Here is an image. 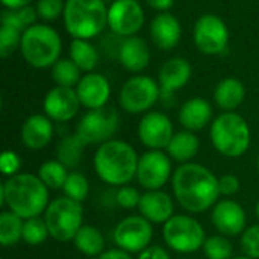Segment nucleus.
I'll list each match as a JSON object with an SVG mask.
<instances>
[{"label": "nucleus", "mask_w": 259, "mask_h": 259, "mask_svg": "<svg viewBox=\"0 0 259 259\" xmlns=\"http://www.w3.org/2000/svg\"><path fill=\"white\" fill-rule=\"evenodd\" d=\"M173 191L181 206L188 212L206 211L220 194L219 179L199 164H184L175 171Z\"/></svg>", "instance_id": "obj_1"}, {"label": "nucleus", "mask_w": 259, "mask_h": 259, "mask_svg": "<svg viewBox=\"0 0 259 259\" xmlns=\"http://www.w3.org/2000/svg\"><path fill=\"white\" fill-rule=\"evenodd\" d=\"M2 205L21 219L38 217L49 206V190L44 182L30 175H14L2 185Z\"/></svg>", "instance_id": "obj_2"}, {"label": "nucleus", "mask_w": 259, "mask_h": 259, "mask_svg": "<svg viewBox=\"0 0 259 259\" xmlns=\"http://www.w3.org/2000/svg\"><path fill=\"white\" fill-rule=\"evenodd\" d=\"M94 168L103 182L124 185L137 176L138 158L131 144L120 140H109L97 149Z\"/></svg>", "instance_id": "obj_3"}, {"label": "nucleus", "mask_w": 259, "mask_h": 259, "mask_svg": "<svg viewBox=\"0 0 259 259\" xmlns=\"http://www.w3.org/2000/svg\"><path fill=\"white\" fill-rule=\"evenodd\" d=\"M62 17L73 38L91 39L108 26V6L105 0H67Z\"/></svg>", "instance_id": "obj_4"}, {"label": "nucleus", "mask_w": 259, "mask_h": 259, "mask_svg": "<svg viewBox=\"0 0 259 259\" xmlns=\"http://www.w3.org/2000/svg\"><path fill=\"white\" fill-rule=\"evenodd\" d=\"M21 55L24 61L35 68L53 67L61 59L62 41L59 33L47 24H33L23 32Z\"/></svg>", "instance_id": "obj_5"}, {"label": "nucleus", "mask_w": 259, "mask_h": 259, "mask_svg": "<svg viewBox=\"0 0 259 259\" xmlns=\"http://www.w3.org/2000/svg\"><path fill=\"white\" fill-rule=\"evenodd\" d=\"M211 141L222 155L238 158L246 153L250 144L249 124L241 115L225 112L211 126Z\"/></svg>", "instance_id": "obj_6"}, {"label": "nucleus", "mask_w": 259, "mask_h": 259, "mask_svg": "<svg viewBox=\"0 0 259 259\" xmlns=\"http://www.w3.org/2000/svg\"><path fill=\"white\" fill-rule=\"evenodd\" d=\"M44 212V220L49 234L56 241L64 243L74 240L76 234L82 228V205L80 202H76L67 196L58 197L53 202H50Z\"/></svg>", "instance_id": "obj_7"}, {"label": "nucleus", "mask_w": 259, "mask_h": 259, "mask_svg": "<svg viewBox=\"0 0 259 259\" xmlns=\"http://www.w3.org/2000/svg\"><path fill=\"white\" fill-rule=\"evenodd\" d=\"M164 240L170 249L179 253H193L203 247L205 231L200 223L187 215H175L164 225Z\"/></svg>", "instance_id": "obj_8"}, {"label": "nucleus", "mask_w": 259, "mask_h": 259, "mask_svg": "<svg viewBox=\"0 0 259 259\" xmlns=\"http://www.w3.org/2000/svg\"><path fill=\"white\" fill-rule=\"evenodd\" d=\"M118 112L112 106L90 109L79 121L76 134L85 144H103L118 129Z\"/></svg>", "instance_id": "obj_9"}, {"label": "nucleus", "mask_w": 259, "mask_h": 259, "mask_svg": "<svg viewBox=\"0 0 259 259\" xmlns=\"http://www.w3.org/2000/svg\"><path fill=\"white\" fill-rule=\"evenodd\" d=\"M161 97V87L150 76L137 74L126 80L120 91V105L129 114H140L150 109Z\"/></svg>", "instance_id": "obj_10"}, {"label": "nucleus", "mask_w": 259, "mask_h": 259, "mask_svg": "<svg viewBox=\"0 0 259 259\" xmlns=\"http://www.w3.org/2000/svg\"><path fill=\"white\" fill-rule=\"evenodd\" d=\"M196 47L205 55H219L226 50L229 42V29L226 23L214 14L202 15L193 29Z\"/></svg>", "instance_id": "obj_11"}, {"label": "nucleus", "mask_w": 259, "mask_h": 259, "mask_svg": "<svg viewBox=\"0 0 259 259\" xmlns=\"http://www.w3.org/2000/svg\"><path fill=\"white\" fill-rule=\"evenodd\" d=\"M144 11L138 0H115L108 8V27L118 36H135L144 24Z\"/></svg>", "instance_id": "obj_12"}, {"label": "nucleus", "mask_w": 259, "mask_h": 259, "mask_svg": "<svg viewBox=\"0 0 259 259\" xmlns=\"http://www.w3.org/2000/svg\"><path fill=\"white\" fill-rule=\"evenodd\" d=\"M152 225L144 217H127L121 220L114 229V241L115 244L131 253L143 252L147 249V244L152 240Z\"/></svg>", "instance_id": "obj_13"}, {"label": "nucleus", "mask_w": 259, "mask_h": 259, "mask_svg": "<svg viewBox=\"0 0 259 259\" xmlns=\"http://www.w3.org/2000/svg\"><path fill=\"white\" fill-rule=\"evenodd\" d=\"M170 171L171 164L168 156L161 150H150L138 159L137 179L141 187L149 191H153L159 190L167 184Z\"/></svg>", "instance_id": "obj_14"}, {"label": "nucleus", "mask_w": 259, "mask_h": 259, "mask_svg": "<svg viewBox=\"0 0 259 259\" xmlns=\"http://www.w3.org/2000/svg\"><path fill=\"white\" fill-rule=\"evenodd\" d=\"M173 135V124L162 112H147L140 120L138 137L141 143L152 150L167 149Z\"/></svg>", "instance_id": "obj_15"}, {"label": "nucleus", "mask_w": 259, "mask_h": 259, "mask_svg": "<svg viewBox=\"0 0 259 259\" xmlns=\"http://www.w3.org/2000/svg\"><path fill=\"white\" fill-rule=\"evenodd\" d=\"M80 106V100L77 97L76 90L67 87H55L44 97V112L49 118L55 121H68L71 120Z\"/></svg>", "instance_id": "obj_16"}, {"label": "nucleus", "mask_w": 259, "mask_h": 259, "mask_svg": "<svg viewBox=\"0 0 259 259\" xmlns=\"http://www.w3.org/2000/svg\"><path fill=\"white\" fill-rule=\"evenodd\" d=\"M80 105L88 109H97L106 106L111 96V85L103 74L87 73L76 87Z\"/></svg>", "instance_id": "obj_17"}, {"label": "nucleus", "mask_w": 259, "mask_h": 259, "mask_svg": "<svg viewBox=\"0 0 259 259\" xmlns=\"http://www.w3.org/2000/svg\"><path fill=\"white\" fill-rule=\"evenodd\" d=\"M212 223L223 235H240L246 228V212L234 200H222L212 209Z\"/></svg>", "instance_id": "obj_18"}, {"label": "nucleus", "mask_w": 259, "mask_h": 259, "mask_svg": "<svg viewBox=\"0 0 259 259\" xmlns=\"http://www.w3.org/2000/svg\"><path fill=\"white\" fill-rule=\"evenodd\" d=\"M149 30H150L153 44L164 52L175 49L179 44L181 36H182L181 23L170 12H159L152 20Z\"/></svg>", "instance_id": "obj_19"}, {"label": "nucleus", "mask_w": 259, "mask_h": 259, "mask_svg": "<svg viewBox=\"0 0 259 259\" xmlns=\"http://www.w3.org/2000/svg\"><path fill=\"white\" fill-rule=\"evenodd\" d=\"M191 77V64L185 58H171L159 70L161 96H173L175 91L185 87Z\"/></svg>", "instance_id": "obj_20"}, {"label": "nucleus", "mask_w": 259, "mask_h": 259, "mask_svg": "<svg viewBox=\"0 0 259 259\" xmlns=\"http://www.w3.org/2000/svg\"><path fill=\"white\" fill-rule=\"evenodd\" d=\"M118 61L131 73L143 71L150 62V50L140 36H127L118 46Z\"/></svg>", "instance_id": "obj_21"}, {"label": "nucleus", "mask_w": 259, "mask_h": 259, "mask_svg": "<svg viewBox=\"0 0 259 259\" xmlns=\"http://www.w3.org/2000/svg\"><path fill=\"white\" fill-rule=\"evenodd\" d=\"M53 137V124L47 115H30L21 126V141L27 149H44Z\"/></svg>", "instance_id": "obj_22"}, {"label": "nucleus", "mask_w": 259, "mask_h": 259, "mask_svg": "<svg viewBox=\"0 0 259 259\" xmlns=\"http://www.w3.org/2000/svg\"><path fill=\"white\" fill-rule=\"evenodd\" d=\"M138 208L141 215L152 223H167L173 214V202L170 196L159 190L143 194Z\"/></svg>", "instance_id": "obj_23"}, {"label": "nucleus", "mask_w": 259, "mask_h": 259, "mask_svg": "<svg viewBox=\"0 0 259 259\" xmlns=\"http://www.w3.org/2000/svg\"><path fill=\"white\" fill-rule=\"evenodd\" d=\"M211 117H212V108L202 97H194L187 100L179 111V121L188 131L203 129L209 123Z\"/></svg>", "instance_id": "obj_24"}, {"label": "nucleus", "mask_w": 259, "mask_h": 259, "mask_svg": "<svg viewBox=\"0 0 259 259\" xmlns=\"http://www.w3.org/2000/svg\"><path fill=\"white\" fill-rule=\"evenodd\" d=\"M246 96V88L243 82L237 77H226L220 80L214 91V100L217 106L226 112H232L237 109Z\"/></svg>", "instance_id": "obj_25"}, {"label": "nucleus", "mask_w": 259, "mask_h": 259, "mask_svg": "<svg viewBox=\"0 0 259 259\" xmlns=\"http://www.w3.org/2000/svg\"><path fill=\"white\" fill-rule=\"evenodd\" d=\"M199 146H200L199 138L190 131H185V132H178L173 135L170 144L167 146V152L173 159L179 162H185L197 155Z\"/></svg>", "instance_id": "obj_26"}, {"label": "nucleus", "mask_w": 259, "mask_h": 259, "mask_svg": "<svg viewBox=\"0 0 259 259\" xmlns=\"http://www.w3.org/2000/svg\"><path fill=\"white\" fill-rule=\"evenodd\" d=\"M70 59L80 68V71H93L99 64L97 49L90 42V39L73 38L70 42Z\"/></svg>", "instance_id": "obj_27"}, {"label": "nucleus", "mask_w": 259, "mask_h": 259, "mask_svg": "<svg viewBox=\"0 0 259 259\" xmlns=\"http://www.w3.org/2000/svg\"><path fill=\"white\" fill-rule=\"evenodd\" d=\"M85 143L79 138L77 134L74 135H68L65 138H62L56 147V158L61 164H64L65 167H77L82 158V149H83Z\"/></svg>", "instance_id": "obj_28"}, {"label": "nucleus", "mask_w": 259, "mask_h": 259, "mask_svg": "<svg viewBox=\"0 0 259 259\" xmlns=\"http://www.w3.org/2000/svg\"><path fill=\"white\" fill-rule=\"evenodd\" d=\"M74 244L79 252L88 256L100 255L105 247V240L100 231L93 226H82L74 237Z\"/></svg>", "instance_id": "obj_29"}, {"label": "nucleus", "mask_w": 259, "mask_h": 259, "mask_svg": "<svg viewBox=\"0 0 259 259\" xmlns=\"http://www.w3.org/2000/svg\"><path fill=\"white\" fill-rule=\"evenodd\" d=\"M52 77L58 87H67L73 88L77 87L80 77V68L70 59V58H61L55 62L52 67Z\"/></svg>", "instance_id": "obj_30"}, {"label": "nucleus", "mask_w": 259, "mask_h": 259, "mask_svg": "<svg viewBox=\"0 0 259 259\" xmlns=\"http://www.w3.org/2000/svg\"><path fill=\"white\" fill-rule=\"evenodd\" d=\"M23 226L21 217L11 211H5L0 214V244L12 246L20 238H23Z\"/></svg>", "instance_id": "obj_31"}, {"label": "nucleus", "mask_w": 259, "mask_h": 259, "mask_svg": "<svg viewBox=\"0 0 259 259\" xmlns=\"http://www.w3.org/2000/svg\"><path fill=\"white\" fill-rule=\"evenodd\" d=\"M36 15H38L36 8H32L30 5L24 8H18V9H5L2 12V24L15 27L24 32L26 29L33 26Z\"/></svg>", "instance_id": "obj_32"}, {"label": "nucleus", "mask_w": 259, "mask_h": 259, "mask_svg": "<svg viewBox=\"0 0 259 259\" xmlns=\"http://www.w3.org/2000/svg\"><path fill=\"white\" fill-rule=\"evenodd\" d=\"M39 179L44 182V185L47 188L52 190H59L64 187L68 173H67V167L64 164H61L58 159L56 161H47L39 167Z\"/></svg>", "instance_id": "obj_33"}, {"label": "nucleus", "mask_w": 259, "mask_h": 259, "mask_svg": "<svg viewBox=\"0 0 259 259\" xmlns=\"http://www.w3.org/2000/svg\"><path fill=\"white\" fill-rule=\"evenodd\" d=\"M49 234L46 220L39 219V217H33V219H27L24 222L23 226V240L30 244V246H38L41 243L46 241Z\"/></svg>", "instance_id": "obj_34"}, {"label": "nucleus", "mask_w": 259, "mask_h": 259, "mask_svg": "<svg viewBox=\"0 0 259 259\" xmlns=\"http://www.w3.org/2000/svg\"><path fill=\"white\" fill-rule=\"evenodd\" d=\"M203 252L208 259H229L232 255V244L228 238L222 235H214L206 238L203 244Z\"/></svg>", "instance_id": "obj_35"}, {"label": "nucleus", "mask_w": 259, "mask_h": 259, "mask_svg": "<svg viewBox=\"0 0 259 259\" xmlns=\"http://www.w3.org/2000/svg\"><path fill=\"white\" fill-rule=\"evenodd\" d=\"M21 36H23L21 30L2 24V27H0V56L8 58L11 53H14L17 49H20Z\"/></svg>", "instance_id": "obj_36"}, {"label": "nucleus", "mask_w": 259, "mask_h": 259, "mask_svg": "<svg viewBox=\"0 0 259 259\" xmlns=\"http://www.w3.org/2000/svg\"><path fill=\"white\" fill-rule=\"evenodd\" d=\"M62 190L67 197H70L76 202H82L88 196V181L80 173H71V175H68Z\"/></svg>", "instance_id": "obj_37"}, {"label": "nucleus", "mask_w": 259, "mask_h": 259, "mask_svg": "<svg viewBox=\"0 0 259 259\" xmlns=\"http://www.w3.org/2000/svg\"><path fill=\"white\" fill-rule=\"evenodd\" d=\"M65 3L64 0H38L36 14L44 21L56 20L61 14H64Z\"/></svg>", "instance_id": "obj_38"}, {"label": "nucleus", "mask_w": 259, "mask_h": 259, "mask_svg": "<svg viewBox=\"0 0 259 259\" xmlns=\"http://www.w3.org/2000/svg\"><path fill=\"white\" fill-rule=\"evenodd\" d=\"M241 249L246 256L259 259V225H253L244 231L241 238Z\"/></svg>", "instance_id": "obj_39"}, {"label": "nucleus", "mask_w": 259, "mask_h": 259, "mask_svg": "<svg viewBox=\"0 0 259 259\" xmlns=\"http://www.w3.org/2000/svg\"><path fill=\"white\" fill-rule=\"evenodd\" d=\"M115 200L120 206L126 208V209H131V208H135L140 205V200H141V196L138 194V191L132 187H123L117 191L115 194Z\"/></svg>", "instance_id": "obj_40"}, {"label": "nucleus", "mask_w": 259, "mask_h": 259, "mask_svg": "<svg viewBox=\"0 0 259 259\" xmlns=\"http://www.w3.org/2000/svg\"><path fill=\"white\" fill-rule=\"evenodd\" d=\"M0 168H2V173L6 175V176H14L18 168H20V158L11 152V150H6L2 153V158H0Z\"/></svg>", "instance_id": "obj_41"}, {"label": "nucleus", "mask_w": 259, "mask_h": 259, "mask_svg": "<svg viewBox=\"0 0 259 259\" xmlns=\"http://www.w3.org/2000/svg\"><path fill=\"white\" fill-rule=\"evenodd\" d=\"M219 188H220V194L232 196L240 190V181L234 175H225L219 179Z\"/></svg>", "instance_id": "obj_42"}, {"label": "nucleus", "mask_w": 259, "mask_h": 259, "mask_svg": "<svg viewBox=\"0 0 259 259\" xmlns=\"http://www.w3.org/2000/svg\"><path fill=\"white\" fill-rule=\"evenodd\" d=\"M138 259H170L168 258V253L159 247V246H152V247H147L141 252L140 258Z\"/></svg>", "instance_id": "obj_43"}, {"label": "nucleus", "mask_w": 259, "mask_h": 259, "mask_svg": "<svg viewBox=\"0 0 259 259\" xmlns=\"http://www.w3.org/2000/svg\"><path fill=\"white\" fill-rule=\"evenodd\" d=\"M146 3L155 9V11H161V12H167L168 9L173 8L175 0H146Z\"/></svg>", "instance_id": "obj_44"}, {"label": "nucleus", "mask_w": 259, "mask_h": 259, "mask_svg": "<svg viewBox=\"0 0 259 259\" xmlns=\"http://www.w3.org/2000/svg\"><path fill=\"white\" fill-rule=\"evenodd\" d=\"M99 259H132L124 250L121 249H112V250H108L105 253L100 255Z\"/></svg>", "instance_id": "obj_45"}, {"label": "nucleus", "mask_w": 259, "mask_h": 259, "mask_svg": "<svg viewBox=\"0 0 259 259\" xmlns=\"http://www.w3.org/2000/svg\"><path fill=\"white\" fill-rule=\"evenodd\" d=\"M0 2L6 9H18V8L29 6L32 0H0Z\"/></svg>", "instance_id": "obj_46"}, {"label": "nucleus", "mask_w": 259, "mask_h": 259, "mask_svg": "<svg viewBox=\"0 0 259 259\" xmlns=\"http://www.w3.org/2000/svg\"><path fill=\"white\" fill-rule=\"evenodd\" d=\"M232 259H253V258H249V256H237V258H232Z\"/></svg>", "instance_id": "obj_47"}, {"label": "nucleus", "mask_w": 259, "mask_h": 259, "mask_svg": "<svg viewBox=\"0 0 259 259\" xmlns=\"http://www.w3.org/2000/svg\"><path fill=\"white\" fill-rule=\"evenodd\" d=\"M256 214H258V219H259V202H258V205H256Z\"/></svg>", "instance_id": "obj_48"}, {"label": "nucleus", "mask_w": 259, "mask_h": 259, "mask_svg": "<svg viewBox=\"0 0 259 259\" xmlns=\"http://www.w3.org/2000/svg\"><path fill=\"white\" fill-rule=\"evenodd\" d=\"M258 168H259V158H258Z\"/></svg>", "instance_id": "obj_49"}, {"label": "nucleus", "mask_w": 259, "mask_h": 259, "mask_svg": "<svg viewBox=\"0 0 259 259\" xmlns=\"http://www.w3.org/2000/svg\"><path fill=\"white\" fill-rule=\"evenodd\" d=\"M105 2H106V0H105ZM112 2H115V0H112Z\"/></svg>", "instance_id": "obj_50"}]
</instances>
